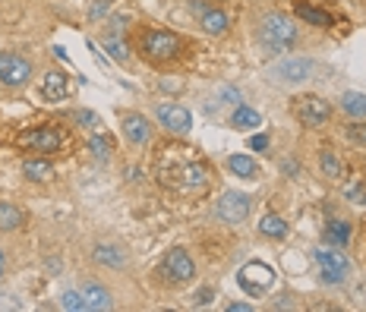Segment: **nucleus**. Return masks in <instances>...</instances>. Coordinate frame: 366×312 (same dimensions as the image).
Returning a JSON list of instances; mask_svg holds the SVG:
<instances>
[{
    "label": "nucleus",
    "mask_w": 366,
    "mask_h": 312,
    "mask_svg": "<svg viewBox=\"0 0 366 312\" xmlns=\"http://www.w3.org/2000/svg\"><path fill=\"white\" fill-rule=\"evenodd\" d=\"M155 174L167 189L177 193H205L212 186V167L190 145H161L155 155Z\"/></svg>",
    "instance_id": "f257e3e1"
},
{
    "label": "nucleus",
    "mask_w": 366,
    "mask_h": 312,
    "mask_svg": "<svg viewBox=\"0 0 366 312\" xmlns=\"http://www.w3.org/2000/svg\"><path fill=\"white\" fill-rule=\"evenodd\" d=\"M180 48H183L180 38L174 35V32H165V29H149V32H142V38H139L142 57L149 60V63H155V67L171 63V60L180 54Z\"/></svg>",
    "instance_id": "f03ea898"
},
{
    "label": "nucleus",
    "mask_w": 366,
    "mask_h": 312,
    "mask_svg": "<svg viewBox=\"0 0 366 312\" xmlns=\"http://www.w3.org/2000/svg\"><path fill=\"white\" fill-rule=\"evenodd\" d=\"M294 38H297V25L281 13H272L259 23V45L269 48V51H284V48H291Z\"/></svg>",
    "instance_id": "7ed1b4c3"
},
{
    "label": "nucleus",
    "mask_w": 366,
    "mask_h": 312,
    "mask_svg": "<svg viewBox=\"0 0 366 312\" xmlns=\"http://www.w3.org/2000/svg\"><path fill=\"white\" fill-rule=\"evenodd\" d=\"M158 275H161V281H165V284L180 287V284L193 281L196 265H193V259H190L187 249H167L165 259H161V265H158Z\"/></svg>",
    "instance_id": "20e7f679"
},
{
    "label": "nucleus",
    "mask_w": 366,
    "mask_h": 312,
    "mask_svg": "<svg viewBox=\"0 0 366 312\" xmlns=\"http://www.w3.org/2000/svg\"><path fill=\"white\" fill-rule=\"evenodd\" d=\"M16 145L26 152H35V155H54L63 145V133L57 127H32L16 136Z\"/></svg>",
    "instance_id": "39448f33"
},
{
    "label": "nucleus",
    "mask_w": 366,
    "mask_h": 312,
    "mask_svg": "<svg viewBox=\"0 0 366 312\" xmlns=\"http://www.w3.org/2000/svg\"><path fill=\"white\" fill-rule=\"evenodd\" d=\"M291 111L303 127H322V123H329V117H332V104L319 95H297L291 104Z\"/></svg>",
    "instance_id": "423d86ee"
},
{
    "label": "nucleus",
    "mask_w": 366,
    "mask_h": 312,
    "mask_svg": "<svg viewBox=\"0 0 366 312\" xmlns=\"http://www.w3.org/2000/svg\"><path fill=\"white\" fill-rule=\"evenodd\" d=\"M313 259H316V265H319V275L325 284H341L344 275H347V268H351L338 246H319L313 253Z\"/></svg>",
    "instance_id": "0eeeda50"
},
{
    "label": "nucleus",
    "mask_w": 366,
    "mask_h": 312,
    "mask_svg": "<svg viewBox=\"0 0 366 312\" xmlns=\"http://www.w3.org/2000/svg\"><path fill=\"white\" fill-rule=\"evenodd\" d=\"M309 73H313V63L307 57H287L269 67V79L278 85H297V82L309 79Z\"/></svg>",
    "instance_id": "6e6552de"
},
{
    "label": "nucleus",
    "mask_w": 366,
    "mask_h": 312,
    "mask_svg": "<svg viewBox=\"0 0 366 312\" xmlns=\"http://www.w3.org/2000/svg\"><path fill=\"white\" fill-rule=\"evenodd\" d=\"M237 281L247 293L259 297L262 290H269L272 284H275V271H272V265H265V262H247V265L240 268Z\"/></svg>",
    "instance_id": "1a4fd4ad"
},
{
    "label": "nucleus",
    "mask_w": 366,
    "mask_h": 312,
    "mask_svg": "<svg viewBox=\"0 0 366 312\" xmlns=\"http://www.w3.org/2000/svg\"><path fill=\"white\" fill-rule=\"evenodd\" d=\"M32 76V63L26 57H19V54H0V85H10V89H16V85H23L26 79Z\"/></svg>",
    "instance_id": "9d476101"
},
{
    "label": "nucleus",
    "mask_w": 366,
    "mask_h": 312,
    "mask_svg": "<svg viewBox=\"0 0 366 312\" xmlns=\"http://www.w3.org/2000/svg\"><path fill=\"white\" fill-rule=\"evenodd\" d=\"M155 117H158V123L165 129H171V133H190V127H193V114H190L183 104H158Z\"/></svg>",
    "instance_id": "9b49d317"
},
{
    "label": "nucleus",
    "mask_w": 366,
    "mask_h": 312,
    "mask_svg": "<svg viewBox=\"0 0 366 312\" xmlns=\"http://www.w3.org/2000/svg\"><path fill=\"white\" fill-rule=\"evenodd\" d=\"M218 218L225 224H240L250 218V196L247 193H225L218 199Z\"/></svg>",
    "instance_id": "f8f14e48"
},
{
    "label": "nucleus",
    "mask_w": 366,
    "mask_h": 312,
    "mask_svg": "<svg viewBox=\"0 0 366 312\" xmlns=\"http://www.w3.org/2000/svg\"><path fill=\"white\" fill-rule=\"evenodd\" d=\"M41 95H45L48 101H63V98L70 95L67 73H60V70L48 73V76H45V82H41Z\"/></svg>",
    "instance_id": "ddd939ff"
},
{
    "label": "nucleus",
    "mask_w": 366,
    "mask_h": 312,
    "mask_svg": "<svg viewBox=\"0 0 366 312\" xmlns=\"http://www.w3.org/2000/svg\"><path fill=\"white\" fill-rule=\"evenodd\" d=\"M79 293H83V300H85V309H92V312H108L114 306L111 293H108L105 287H98V284H85Z\"/></svg>",
    "instance_id": "4468645a"
},
{
    "label": "nucleus",
    "mask_w": 366,
    "mask_h": 312,
    "mask_svg": "<svg viewBox=\"0 0 366 312\" xmlns=\"http://www.w3.org/2000/svg\"><path fill=\"white\" fill-rule=\"evenodd\" d=\"M123 136H127L133 145H145L152 136V127L145 123V117H139V114H130L127 120H123Z\"/></svg>",
    "instance_id": "2eb2a0df"
},
{
    "label": "nucleus",
    "mask_w": 366,
    "mask_h": 312,
    "mask_svg": "<svg viewBox=\"0 0 366 312\" xmlns=\"http://www.w3.org/2000/svg\"><path fill=\"white\" fill-rule=\"evenodd\" d=\"M92 256H95L98 265H108V268H123L127 265V256H123V249L114 243H98L95 249H92Z\"/></svg>",
    "instance_id": "dca6fc26"
},
{
    "label": "nucleus",
    "mask_w": 366,
    "mask_h": 312,
    "mask_svg": "<svg viewBox=\"0 0 366 312\" xmlns=\"http://www.w3.org/2000/svg\"><path fill=\"white\" fill-rule=\"evenodd\" d=\"M227 167H231V174H237V177H243V180L259 177V167H256V161L250 155H231L227 158Z\"/></svg>",
    "instance_id": "f3484780"
},
{
    "label": "nucleus",
    "mask_w": 366,
    "mask_h": 312,
    "mask_svg": "<svg viewBox=\"0 0 366 312\" xmlns=\"http://www.w3.org/2000/svg\"><path fill=\"white\" fill-rule=\"evenodd\" d=\"M347 240H351V224L347 221H329V227H325V243L329 246H347Z\"/></svg>",
    "instance_id": "a211bd4d"
},
{
    "label": "nucleus",
    "mask_w": 366,
    "mask_h": 312,
    "mask_svg": "<svg viewBox=\"0 0 366 312\" xmlns=\"http://www.w3.org/2000/svg\"><path fill=\"white\" fill-rule=\"evenodd\" d=\"M319 167H322V174H325L329 180H341L344 177V164H341V158H338L332 149H322Z\"/></svg>",
    "instance_id": "6ab92c4d"
},
{
    "label": "nucleus",
    "mask_w": 366,
    "mask_h": 312,
    "mask_svg": "<svg viewBox=\"0 0 366 312\" xmlns=\"http://www.w3.org/2000/svg\"><path fill=\"white\" fill-rule=\"evenodd\" d=\"M202 29L209 32V35L227 32V13H221V10H205V13H202Z\"/></svg>",
    "instance_id": "aec40b11"
},
{
    "label": "nucleus",
    "mask_w": 366,
    "mask_h": 312,
    "mask_svg": "<svg viewBox=\"0 0 366 312\" xmlns=\"http://www.w3.org/2000/svg\"><path fill=\"white\" fill-rule=\"evenodd\" d=\"M297 16H300V19H307V23H313V25H322V29L335 23V19H332L325 10L309 7V3H297Z\"/></svg>",
    "instance_id": "412c9836"
},
{
    "label": "nucleus",
    "mask_w": 366,
    "mask_h": 312,
    "mask_svg": "<svg viewBox=\"0 0 366 312\" xmlns=\"http://www.w3.org/2000/svg\"><path fill=\"white\" fill-rule=\"evenodd\" d=\"M105 48H108V54H111L117 63H127V60H130L127 41L120 38V32H108V35H105Z\"/></svg>",
    "instance_id": "4be33fe9"
},
{
    "label": "nucleus",
    "mask_w": 366,
    "mask_h": 312,
    "mask_svg": "<svg viewBox=\"0 0 366 312\" xmlns=\"http://www.w3.org/2000/svg\"><path fill=\"white\" fill-rule=\"evenodd\" d=\"M259 233H265V237H272V240H281L284 233H287V221L278 215H265L259 221Z\"/></svg>",
    "instance_id": "5701e85b"
},
{
    "label": "nucleus",
    "mask_w": 366,
    "mask_h": 312,
    "mask_svg": "<svg viewBox=\"0 0 366 312\" xmlns=\"http://www.w3.org/2000/svg\"><path fill=\"white\" fill-rule=\"evenodd\" d=\"M23 224V211L10 202H0V231H16Z\"/></svg>",
    "instance_id": "b1692460"
},
{
    "label": "nucleus",
    "mask_w": 366,
    "mask_h": 312,
    "mask_svg": "<svg viewBox=\"0 0 366 312\" xmlns=\"http://www.w3.org/2000/svg\"><path fill=\"white\" fill-rule=\"evenodd\" d=\"M341 107L351 114V117H366V95L363 92H344Z\"/></svg>",
    "instance_id": "393cba45"
},
{
    "label": "nucleus",
    "mask_w": 366,
    "mask_h": 312,
    "mask_svg": "<svg viewBox=\"0 0 366 312\" xmlns=\"http://www.w3.org/2000/svg\"><path fill=\"white\" fill-rule=\"evenodd\" d=\"M231 123L237 129H253V127H259L262 120H259V111H253V107H237L234 117H231Z\"/></svg>",
    "instance_id": "a878e982"
},
{
    "label": "nucleus",
    "mask_w": 366,
    "mask_h": 312,
    "mask_svg": "<svg viewBox=\"0 0 366 312\" xmlns=\"http://www.w3.org/2000/svg\"><path fill=\"white\" fill-rule=\"evenodd\" d=\"M89 149H92V155H95L98 161H108V158H111L114 142H111V136H92V139H89Z\"/></svg>",
    "instance_id": "bb28decb"
},
{
    "label": "nucleus",
    "mask_w": 366,
    "mask_h": 312,
    "mask_svg": "<svg viewBox=\"0 0 366 312\" xmlns=\"http://www.w3.org/2000/svg\"><path fill=\"white\" fill-rule=\"evenodd\" d=\"M23 171H26V177H29V180H48L54 174L51 164H48V161H35V158L23 164Z\"/></svg>",
    "instance_id": "cd10ccee"
},
{
    "label": "nucleus",
    "mask_w": 366,
    "mask_h": 312,
    "mask_svg": "<svg viewBox=\"0 0 366 312\" xmlns=\"http://www.w3.org/2000/svg\"><path fill=\"white\" fill-rule=\"evenodd\" d=\"M108 13H111V0H92V7H89V19H92V23H101Z\"/></svg>",
    "instance_id": "c85d7f7f"
},
{
    "label": "nucleus",
    "mask_w": 366,
    "mask_h": 312,
    "mask_svg": "<svg viewBox=\"0 0 366 312\" xmlns=\"http://www.w3.org/2000/svg\"><path fill=\"white\" fill-rule=\"evenodd\" d=\"M60 306H63V309H70V312H79V309H85V300H83V293H76V290H70V293H63Z\"/></svg>",
    "instance_id": "c756f323"
},
{
    "label": "nucleus",
    "mask_w": 366,
    "mask_h": 312,
    "mask_svg": "<svg viewBox=\"0 0 366 312\" xmlns=\"http://www.w3.org/2000/svg\"><path fill=\"white\" fill-rule=\"evenodd\" d=\"M250 149L265 152V149H269V136H253V139H250Z\"/></svg>",
    "instance_id": "7c9ffc66"
},
{
    "label": "nucleus",
    "mask_w": 366,
    "mask_h": 312,
    "mask_svg": "<svg viewBox=\"0 0 366 312\" xmlns=\"http://www.w3.org/2000/svg\"><path fill=\"white\" fill-rule=\"evenodd\" d=\"M76 120H83L85 127H95V123H98V117L92 111H76Z\"/></svg>",
    "instance_id": "2f4dec72"
},
{
    "label": "nucleus",
    "mask_w": 366,
    "mask_h": 312,
    "mask_svg": "<svg viewBox=\"0 0 366 312\" xmlns=\"http://www.w3.org/2000/svg\"><path fill=\"white\" fill-rule=\"evenodd\" d=\"M347 196H351V202H366V189H363V186H354V189H347Z\"/></svg>",
    "instance_id": "473e14b6"
},
{
    "label": "nucleus",
    "mask_w": 366,
    "mask_h": 312,
    "mask_svg": "<svg viewBox=\"0 0 366 312\" xmlns=\"http://www.w3.org/2000/svg\"><path fill=\"white\" fill-rule=\"evenodd\" d=\"M205 303H212V290H199L193 300V306H205Z\"/></svg>",
    "instance_id": "72a5a7b5"
},
{
    "label": "nucleus",
    "mask_w": 366,
    "mask_h": 312,
    "mask_svg": "<svg viewBox=\"0 0 366 312\" xmlns=\"http://www.w3.org/2000/svg\"><path fill=\"white\" fill-rule=\"evenodd\" d=\"M227 312H250V306L247 303H231V306H227Z\"/></svg>",
    "instance_id": "f704fd0d"
},
{
    "label": "nucleus",
    "mask_w": 366,
    "mask_h": 312,
    "mask_svg": "<svg viewBox=\"0 0 366 312\" xmlns=\"http://www.w3.org/2000/svg\"><path fill=\"white\" fill-rule=\"evenodd\" d=\"M3 268H7V256L0 253V278H3Z\"/></svg>",
    "instance_id": "c9c22d12"
},
{
    "label": "nucleus",
    "mask_w": 366,
    "mask_h": 312,
    "mask_svg": "<svg viewBox=\"0 0 366 312\" xmlns=\"http://www.w3.org/2000/svg\"><path fill=\"white\" fill-rule=\"evenodd\" d=\"M363 142H366V129H363Z\"/></svg>",
    "instance_id": "e433bc0d"
}]
</instances>
